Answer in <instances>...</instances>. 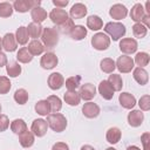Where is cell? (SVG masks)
Here are the masks:
<instances>
[{
    "label": "cell",
    "instance_id": "obj_53",
    "mask_svg": "<svg viewBox=\"0 0 150 150\" xmlns=\"http://www.w3.org/2000/svg\"><path fill=\"white\" fill-rule=\"evenodd\" d=\"M105 150H116V149H115V148H112V146H110V148H107Z\"/></svg>",
    "mask_w": 150,
    "mask_h": 150
},
{
    "label": "cell",
    "instance_id": "obj_55",
    "mask_svg": "<svg viewBox=\"0 0 150 150\" xmlns=\"http://www.w3.org/2000/svg\"><path fill=\"white\" fill-rule=\"evenodd\" d=\"M1 109H2V108H1V104H0V112H1Z\"/></svg>",
    "mask_w": 150,
    "mask_h": 150
},
{
    "label": "cell",
    "instance_id": "obj_20",
    "mask_svg": "<svg viewBox=\"0 0 150 150\" xmlns=\"http://www.w3.org/2000/svg\"><path fill=\"white\" fill-rule=\"evenodd\" d=\"M132 76H134V80L141 84V86H144L148 83L149 81V75H148V71L144 69V68H135L134 69V73H132Z\"/></svg>",
    "mask_w": 150,
    "mask_h": 150
},
{
    "label": "cell",
    "instance_id": "obj_1",
    "mask_svg": "<svg viewBox=\"0 0 150 150\" xmlns=\"http://www.w3.org/2000/svg\"><path fill=\"white\" fill-rule=\"evenodd\" d=\"M48 127L55 132H62L67 128V120L60 112H53L47 116Z\"/></svg>",
    "mask_w": 150,
    "mask_h": 150
},
{
    "label": "cell",
    "instance_id": "obj_25",
    "mask_svg": "<svg viewBox=\"0 0 150 150\" xmlns=\"http://www.w3.org/2000/svg\"><path fill=\"white\" fill-rule=\"evenodd\" d=\"M19 142H20L21 146H23V148H30L34 144V142H35V138H34L33 132L26 130L25 132L20 134L19 135Z\"/></svg>",
    "mask_w": 150,
    "mask_h": 150
},
{
    "label": "cell",
    "instance_id": "obj_4",
    "mask_svg": "<svg viewBox=\"0 0 150 150\" xmlns=\"http://www.w3.org/2000/svg\"><path fill=\"white\" fill-rule=\"evenodd\" d=\"M91 46L96 50H105L110 46V38L105 33H96L91 38Z\"/></svg>",
    "mask_w": 150,
    "mask_h": 150
},
{
    "label": "cell",
    "instance_id": "obj_7",
    "mask_svg": "<svg viewBox=\"0 0 150 150\" xmlns=\"http://www.w3.org/2000/svg\"><path fill=\"white\" fill-rule=\"evenodd\" d=\"M138 48V43L132 38H124L120 41V50L124 54H134Z\"/></svg>",
    "mask_w": 150,
    "mask_h": 150
},
{
    "label": "cell",
    "instance_id": "obj_6",
    "mask_svg": "<svg viewBox=\"0 0 150 150\" xmlns=\"http://www.w3.org/2000/svg\"><path fill=\"white\" fill-rule=\"evenodd\" d=\"M116 64V68L123 73V74H127V73H130L132 69H134V60L128 56V55H122L117 59V61L115 62Z\"/></svg>",
    "mask_w": 150,
    "mask_h": 150
},
{
    "label": "cell",
    "instance_id": "obj_13",
    "mask_svg": "<svg viewBox=\"0 0 150 150\" xmlns=\"http://www.w3.org/2000/svg\"><path fill=\"white\" fill-rule=\"evenodd\" d=\"M47 83L52 90H59L64 84V77L61 73H52L48 76Z\"/></svg>",
    "mask_w": 150,
    "mask_h": 150
},
{
    "label": "cell",
    "instance_id": "obj_46",
    "mask_svg": "<svg viewBox=\"0 0 150 150\" xmlns=\"http://www.w3.org/2000/svg\"><path fill=\"white\" fill-rule=\"evenodd\" d=\"M9 127V120L7 115L0 114V132L7 130V128Z\"/></svg>",
    "mask_w": 150,
    "mask_h": 150
},
{
    "label": "cell",
    "instance_id": "obj_49",
    "mask_svg": "<svg viewBox=\"0 0 150 150\" xmlns=\"http://www.w3.org/2000/svg\"><path fill=\"white\" fill-rule=\"evenodd\" d=\"M68 4H69L68 0H64V1H61V0H53V5L55 6V8H62V9H63V7H66Z\"/></svg>",
    "mask_w": 150,
    "mask_h": 150
},
{
    "label": "cell",
    "instance_id": "obj_17",
    "mask_svg": "<svg viewBox=\"0 0 150 150\" xmlns=\"http://www.w3.org/2000/svg\"><path fill=\"white\" fill-rule=\"evenodd\" d=\"M144 120V114L142 112V110H131L128 114V123L130 127L137 128L143 123Z\"/></svg>",
    "mask_w": 150,
    "mask_h": 150
},
{
    "label": "cell",
    "instance_id": "obj_2",
    "mask_svg": "<svg viewBox=\"0 0 150 150\" xmlns=\"http://www.w3.org/2000/svg\"><path fill=\"white\" fill-rule=\"evenodd\" d=\"M104 32L105 34H108L114 41H118L120 39H122L125 33H127V29H125V26L121 22H108L105 23L104 26Z\"/></svg>",
    "mask_w": 150,
    "mask_h": 150
},
{
    "label": "cell",
    "instance_id": "obj_45",
    "mask_svg": "<svg viewBox=\"0 0 150 150\" xmlns=\"http://www.w3.org/2000/svg\"><path fill=\"white\" fill-rule=\"evenodd\" d=\"M138 105H139V109L143 110V111L150 110V96L149 95H143L138 101Z\"/></svg>",
    "mask_w": 150,
    "mask_h": 150
},
{
    "label": "cell",
    "instance_id": "obj_22",
    "mask_svg": "<svg viewBox=\"0 0 150 150\" xmlns=\"http://www.w3.org/2000/svg\"><path fill=\"white\" fill-rule=\"evenodd\" d=\"M122 137V131L117 128V127H112V128H109L108 131H107V135H105V138L107 141L110 143V144H116L120 142Z\"/></svg>",
    "mask_w": 150,
    "mask_h": 150
},
{
    "label": "cell",
    "instance_id": "obj_11",
    "mask_svg": "<svg viewBox=\"0 0 150 150\" xmlns=\"http://www.w3.org/2000/svg\"><path fill=\"white\" fill-rule=\"evenodd\" d=\"M79 95H80L81 100L90 101L96 95V87L93 83H84V84L81 86L80 91H79Z\"/></svg>",
    "mask_w": 150,
    "mask_h": 150
},
{
    "label": "cell",
    "instance_id": "obj_41",
    "mask_svg": "<svg viewBox=\"0 0 150 150\" xmlns=\"http://www.w3.org/2000/svg\"><path fill=\"white\" fill-rule=\"evenodd\" d=\"M81 84V76L75 75V76H70L66 80V88L68 90H76V88H79Z\"/></svg>",
    "mask_w": 150,
    "mask_h": 150
},
{
    "label": "cell",
    "instance_id": "obj_30",
    "mask_svg": "<svg viewBox=\"0 0 150 150\" xmlns=\"http://www.w3.org/2000/svg\"><path fill=\"white\" fill-rule=\"evenodd\" d=\"M107 81L111 86V88L114 89V91H121L122 90L123 80H122L121 75H118V74H111V75H109V79Z\"/></svg>",
    "mask_w": 150,
    "mask_h": 150
},
{
    "label": "cell",
    "instance_id": "obj_19",
    "mask_svg": "<svg viewBox=\"0 0 150 150\" xmlns=\"http://www.w3.org/2000/svg\"><path fill=\"white\" fill-rule=\"evenodd\" d=\"M98 93L101 94V96L104 100H111L114 96V89L111 88V86L108 83L107 80H103L100 82L98 84Z\"/></svg>",
    "mask_w": 150,
    "mask_h": 150
},
{
    "label": "cell",
    "instance_id": "obj_39",
    "mask_svg": "<svg viewBox=\"0 0 150 150\" xmlns=\"http://www.w3.org/2000/svg\"><path fill=\"white\" fill-rule=\"evenodd\" d=\"M28 97H29L28 91L23 88H20L18 90H15V93H14V101L18 104H21V105L26 104L27 101H28Z\"/></svg>",
    "mask_w": 150,
    "mask_h": 150
},
{
    "label": "cell",
    "instance_id": "obj_28",
    "mask_svg": "<svg viewBox=\"0 0 150 150\" xmlns=\"http://www.w3.org/2000/svg\"><path fill=\"white\" fill-rule=\"evenodd\" d=\"M15 40H16V43L19 45H26L28 42V39H29V35H28V32H27V28L25 26H20L16 32H15Z\"/></svg>",
    "mask_w": 150,
    "mask_h": 150
},
{
    "label": "cell",
    "instance_id": "obj_43",
    "mask_svg": "<svg viewBox=\"0 0 150 150\" xmlns=\"http://www.w3.org/2000/svg\"><path fill=\"white\" fill-rule=\"evenodd\" d=\"M11 87H12V83L9 79L6 76H0V94L2 95L7 94L11 90Z\"/></svg>",
    "mask_w": 150,
    "mask_h": 150
},
{
    "label": "cell",
    "instance_id": "obj_54",
    "mask_svg": "<svg viewBox=\"0 0 150 150\" xmlns=\"http://www.w3.org/2000/svg\"><path fill=\"white\" fill-rule=\"evenodd\" d=\"M1 48H2V43H1V38H0V52H1Z\"/></svg>",
    "mask_w": 150,
    "mask_h": 150
},
{
    "label": "cell",
    "instance_id": "obj_33",
    "mask_svg": "<svg viewBox=\"0 0 150 150\" xmlns=\"http://www.w3.org/2000/svg\"><path fill=\"white\" fill-rule=\"evenodd\" d=\"M11 129H12V131H13L14 134H16V135H20V134L25 132L26 130H28V129H27V124H26V122H25L22 118H15V120L11 123Z\"/></svg>",
    "mask_w": 150,
    "mask_h": 150
},
{
    "label": "cell",
    "instance_id": "obj_21",
    "mask_svg": "<svg viewBox=\"0 0 150 150\" xmlns=\"http://www.w3.org/2000/svg\"><path fill=\"white\" fill-rule=\"evenodd\" d=\"M144 15H145V12H144L143 5H141V4H135V5L131 7L130 18H131V20L135 21L136 23H137V22H141V20L143 19Z\"/></svg>",
    "mask_w": 150,
    "mask_h": 150
},
{
    "label": "cell",
    "instance_id": "obj_15",
    "mask_svg": "<svg viewBox=\"0 0 150 150\" xmlns=\"http://www.w3.org/2000/svg\"><path fill=\"white\" fill-rule=\"evenodd\" d=\"M87 12H88V9H87L86 5H83L81 2H76V4H74L71 6L68 15H70V19H75L76 20V19L84 18L87 15Z\"/></svg>",
    "mask_w": 150,
    "mask_h": 150
},
{
    "label": "cell",
    "instance_id": "obj_23",
    "mask_svg": "<svg viewBox=\"0 0 150 150\" xmlns=\"http://www.w3.org/2000/svg\"><path fill=\"white\" fill-rule=\"evenodd\" d=\"M30 16L33 19V22L41 23L47 19V12L41 6H39V7H35L30 11Z\"/></svg>",
    "mask_w": 150,
    "mask_h": 150
},
{
    "label": "cell",
    "instance_id": "obj_37",
    "mask_svg": "<svg viewBox=\"0 0 150 150\" xmlns=\"http://www.w3.org/2000/svg\"><path fill=\"white\" fill-rule=\"evenodd\" d=\"M16 59H18V61L21 62V63H28V62H30V61L33 60V55L28 52L27 47H22V48H20V49L18 50V53H16Z\"/></svg>",
    "mask_w": 150,
    "mask_h": 150
},
{
    "label": "cell",
    "instance_id": "obj_12",
    "mask_svg": "<svg viewBox=\"0 0 150 150\" xmlns=\"http://www.w3.org/2000/svg\"><path fill=\"white\" fill-rule=\"evenodd\" d=\"M109 15L115 20H122V19H125V16L128 15V9L122 4H115L110 7Z\"/></svg>",
    "mask_w": 150,
    "mask_h": 150
},
{
    "label": "cell",
    "instance_id": "obj_40",
    "mask_svg": "<svg viewBox=\"0 0 150 150\" xmlns=\"http://www.w3.org/2000/svg\"><path fill=\"white\" fill-rule=\"evenodd\" d=\"M13 11H14V8H13V5L11 2H7V1L0 2V18L12 16Z\"/></svg>",
    "mask_w": 150,
    "mask_h": 150
},
{
    "label": "cell",
    "instance_id": "obj_9",
    "mask_svg": "<svg viewBox=\"0 0 150 150\" xmlns=\"http://www.w3.org/2000/svg\"><path fill=\"white\" fill-rule=\"evenodd\" d=\"M59 63V59L56 56V54H54L53 52H48L46 54H43V56H41V60H40V64L43 69H53L57 66Z\"/></svg>",
    "mask_w": 150,
    "mask_h": 150
},
{
    "label": "cell",
    "instance_id": "obj_16",
    "mask_svg": "<svg viewBox=\"0 0 150 150\" xmlns=\"http://www.w3.org/2000/svg\"><path fill=\"white\" fill-rule=\"evenodd\" d=\"M1 43H2V48L6 52H14L16 50V40H15V35L13 33H6L4 35V38L1 39Z\"/></svg>",
    "mask_w": 150,
    "mask_h": 150
},
{
    "label": "cell",
    "instance_id": "obj_36",
    "mask_svg": "<svg viewBox=\"0 0 150 150\" xmlns=\"http://www.w3.org/2000/svg\"><path fill=\"white\" fill-rule=\"evenodd\" d=\"M47 101L49 103L50 107V111L52 112H59L62 108V101L60 97H57L56 95H50L47 97Z\"/></svg>",
    "mask_w": 150,
    "mask_h": 150
},
{
    "label": "cell",
    "instance_id": "obj_48",
    "mask_svg": "<svg viewBox=\"0 0 150 150\" xmlns=\"http://www.w3.org/2000/svg\"><path fill=\"white\" fill-rule=\"evenodd\" d=\"M52 150H69V146L64 142H56L52 146Z\"/></svg>",
    "mask_w": 150,
    "mask_h": 150
},
{
    "label": "cell",
    "instance_id": "obj_32",
    "mask_svg": "<svg viewBox=\"0 0 150 150\" xmlns=\"http://www.w3.org/2000/svg\"><path fill=\"white\" fill-rule=\"evenodd\" d=\"M100 68L103 73H108V74H112V71L116 69V64L115 61L110 57H105L102 59L100 62Z\"/></svg>",
    "mask_w": 150,
    "mask_h": 150
},
{
    "label": "cell",
    "instance_id": "obj_42",
    "mask_svg": "<svg viewBox=\"0 0 150 150\" xmlns=\"http://www.w3.org/2000/svg\"><path fill=\"white\" fill-rule=\"evenodd\" d=\"M146 33H148V28L144 27L141 22H137V23H135L132 26V34H134L135 38L142 39V38H144L146 35Z\"/></svg>",
    "mask_w": 150,
    "mask_h": 150
},
{
    "label": "cell",
    "instance_id": "obj_44",
    "mask_svg": "<svg viewBox=\"0 0 150 150\" xmlns=\"http://www.w3.org/2000/svg\"><path fill=\"white\" fill-rule=\"evenodd\" d=\"M74 21H73V19H70V18H68V20L66 21V22H63L62 25H60V26H57L59 27V30L61 32V33H63V34H69L70 32H71V29L74 28Z\"/></svg>",
    "mask_w": 150,
    "mask_h": 150
},
{
    "label": "cell",
    "instance_id": "obj_51",
    "mask_svg": "<svg viewBox=\"0 0 150 150\" xmlns=\"http://www.w3.org/2000/svg\"><path fill=\"white\" fill-rule=\"evenodd\" d=\"M80 150H95V149H94L91 145H89V144H86V145H82Z\"/></svg>",
    "mask_w": 150,
    "mask_h": 150
},
{
    "label": "cell",
    "instance_id": "obj_5",
    "mask_svg": "<svg viewBox=\"0 0 150 150\" xmlns=\"http://www.w3.org/2000/svg\"><path fill=\"white\" fill-rule=\"evenodd\" d=\"M40 5L41 1L39 0H15L13 4V8L19 13H26L35 7H39Z\"/></svg>",
    "mask_w": 150,
    "mask_h": 150
},
{
    "label": "cell",
    "instance_id": "obj_38",
    "mask_svg": "<svg viewBox=\"0 0 150 150\" xmlns=\"http://www.w3.org/2000/svg\"><path fill=\"white\" fill-rule=\"evenodd\" d=\"M149 61H150L149 54L145 53V52H139V53L136 54L135 60H134V63H136L139 68H144L145 66L149 64Z\"/></svg>",
    "mask_w": 150,
    "mask_h": 150
},
{
    "label": "cell",
    "instance_id": "obj_10",
    "mask_svg": "<svg viewBox=\"0 0 150 150\" xmlns=\"http://www.w3.org/2000/svg\"><path fill=\"white\" fill-rule=\"evenodd\" d=\"M68 18H69L68 13H67L64 9H62V8H54V9H52V12L49 13V19H50L52 22L55 23L56 26H60V25H62L63 22H66V21L68 20Z\"/></svg>",
    "mask_w": 150,
    "mask_h": 150
},
{
    "label": "cell",
    "instance_id": "obj_26",
    "mask_svg": "<svg viewBox=\"0 0 150 150\" xmlns=\"http://www.w3.org/2000/svg\"><path fill=\"white\" fill-rule=\"evenodd\" d=\"M69 35L73 40H76V41L83 40L87 36V28L82 25H75L74 28L71 29V32L69 33Z\"/></svg>",
    "mask_w": 150,
    "mask_h": 150
},
{
    "label": "cell",
    "instance_id": "obj_18",
    "mask_svg": "<svg viewBox=\"0 0 150 150\" xmlns=\"http://www.w3.org/2000/svg\"><path fill=\"white\" fill-rule=\"evenodd\" d=\"M118 102L124 109H132L136 104V98L130 93H122L118 96Z\"/></svg>",
    "mask_w": 150,
    "mask_h": 150
},
{
    "label": "cell",
    "instance_id": "obj_50",
    "mask_svg": "<svg viewBox=\"0 0 150 150\" xmlns=\"http://www.w3.org/2000/svg\"><path fill=\"white\" fill-rule=\"evenodd\" d=\"M6 64H7V56H6L5 53L0 52V68L6 66Z\"/></svg>",
    "mask_w": 150,
    "mask_h": 150
},
{
    "label": "cell",
    "instance_id": "obj_8",
    "mask_svg": "<svg viewBox=\"0 0 150 150\" xmlns=\"http://www.w3.org/2000/svg\"><path fill=\"white\" fill-rule=\"evenodd\" d=\"M47 129H48V123H47V121H45L42 118L34 120L32 123V127H30L33 135L36 137H43L47 134Z\"/></svg>",
    "mask_w": 150,
    "mask_h": 150
},
{
    "label": "cell",
    "instance_id": "obj_27",
    "mask_svg": "<svg viewBox=\"0 0 150 150\" xmlns=\"http://www.w3.org/2000/svg\"><path fill=\"white\" fill-rule=\"evenodd\" d=\"M87 27L91 30H98L103 27V21L98 15H90L87 19Z\"/></svg>",
    "mask_w": 150,
    "mask_h": 150
},
{
    "label": "cell",
    "instance_id": "obj_52",
    "mask_svg": "<svg viewBox=\"0 0 150 150\" xmlns=\"http://www.w3.org/2000/svg\"><path fill=\"white\" fill-rule=\"evenodd\" d=\"M127 150H141V149L138 146H136V145H130V146L127 148Z\"/></svg>",
    "mask_w": 150,
    "mask_h": 150
},
{
    "label": "cell",
    "instance_id": "obj_34",
    "mask_svg": "<svg viewBox=\"0 0 150 150\" xmlns=\"http://www.w3.org/2000/svg\"><path fill=\"white\" fill-rule=\"evenodd\" d=\"M35 111L41 116H48L50 112V107L47 100H40L35 103Z\"/></svg>",
    "mask_w": 150,
    "mask_h": 150
},
{
    "label": "cell",
    "instance_id": "obj_24",
    "mask_svg": "<svg viewBox=\"0 0 150 150\" xmlns=\"http://www.w3.org/2000/svg\"><path fill=\"white\" fill-rule=\"evenodd\" d=\"M63 100L67 104L74 107V105H77L80 104V101H81V97L79 95V93L76 90H68L64 93L63 95Z\"/></svg>",
    "mask_w": 150,
    "mask_h": 150
},
{
    "label": "cell",
    "instance_id": "obj_3",
    "mask_svg": "<svg viewBox=\"0 0 150 150\" xmlns=\"http://www.w3.org/2000/svg\"><path fill=\"white\" fill-rule=\"evenodd\" d=\"M41 40H42V45L45 46V48L46 47L47 48H54L59 42V33L55 28L45 27L42 29Z\"/></svg>",
    "mask_w": 150,
    "mask_h": 150
},
{
    "label": "cell",
    "instance_id": "obj_14",
    "mask_svg": "<svg viewBox=\"0 0 150 150\" xmlns=\"http://www.w3.org/2000/svg\"><path fill=\"white\" fill-rule=\"evenodd\" d=\"M100 107L94 103V102H87L83 104L82 107V114L87 117V118H95L100 115Z\"/></svg>",
    "mask_w": 150,
    "mask_h": 150
},
{
    "label": "cell",
    "instance_id": "obj_31",
    "mask_svg": "<svg viewBox=\"0 0 150 150\" xmlns=\"http://www.w3.org/2000/svg\"><path fill=\"white\" fill-rule=\"evenodd\" d=\"M26 28H27L28 35H29L30 38H33L34 40H36L38 38L41 36L42 29H43V27L41 26V23H35V22H30V23L28 25V27H26Z\"/></svg>",
    "mask_w": 150,
    "mask_h": 150
},
{
    "label": "cell",
    "instance_id": "obj_29",
    "mask_svg": "<svg viewBox=\"0 0 150 150\" xmlns=\"http://www.w3.org/2000/svg\"><path fill=\"white\" fill-rule=\"evenodd\" d=\"M28 52L33 55V56H36V55H40V54H42L43 53V50H45V46L42 45V42L41 41H39V40H33V41H30L29 43H28Z\"/></svg>",
    "mask_w": 150,
    "mask_h": 150
},
{
    "label": "cell",
    "instance_id": "obj_47",
    "mask_svg": "<svg viewBox=\"0 0 150 150\" xmlns=\"http://www.w3.org/2000/svg\"><path fill=\"white\" fill-rule=\"evenodd\" d=\"M141 142L143 144V150H150V134L149 132L142 134Z\"/></svg>",
    "mask_w": 150,
    "mask_h": 150
},
{
    "label": "cell",
    "instance_id": "obj_35",
    "mask_svg": "<svg viewBox=\"0 0 150 150\" xmlns=\"http://www.w3.org/2000/svg\"><path fill=\"white\" fill-rule=\"evenodd\" d=\"M6 73L9 75V77H16L21 74V66L15 62V61H11L7 62L6 64Z\"/></svg>",
    "mask_w": 150,
    "mask_h": 150
}]
</instances>
